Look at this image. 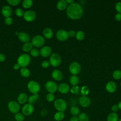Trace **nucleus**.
<instances>
[{"mask_svg":"<svg viewBox=\"0 0 121 121\" xmlns=\"http://www.w3.org/2000/svg\"><path fill=\"white\" fill-rule=\"evenodd\" d=\"M66 13L69 18L76 20L79 19L82 17L83 10L80 4L74 2L69 4L67 8Z\"/></svg>","mask_w":121,"mask_h":121,"instance_id":"f257e3e1","label":"nucleus"},{"mask_svg":"<svg viewBox=\"0 0 121 121\" xmlns=\"http://www.w3.org/2000/svg\"><path fill=\"white\" fill-rule=\"evenodd\" d=\"M31 61L30 56L26 53L21 54L17 58V62L20 67L24 68L27 67Z\"/></svg>","mask_w":121,"mask_h":121,"instance_id":"f03ea898","label":"nucleus"},{"mask_svg":"<svg viewBox=\"0 0 121 121\" xmlns=\"http://www.w3.org/2000/svg\"><path fill=\"white\" fill-rule=\"evenodd\" d=\"M54 106L58 111L64 112L67 108V105L64 100L62 99H57L54 102Z\"/></svg>","mask_w":121,"mask_h":121,"instance_id":"7ed1b4c3","label":"nucleus"},{"mask_svg":"<svg viewBox=\"0 0 121 121\" xmlns=\"http://www.w3.org/2000/svg\"><path fill=\"white\" fill-rule=\"evenodd\" d=\"M27 88L32 94H36L39 92L40 89V86L38 82L35 81H30L27 84Z\"/></svg>","mask_w":121,"mask_h":121,"instance_id":"20e7f679","label":"nucleus"},{"mask_svg":"<svg viewBox=\"0 0 121 121\" xmlns=\"http://www.w3.org/2000/svg\"><path fill=\"white\" fill-rule=\"evenodd\" d=\"M50 64L53 67H56L60 65L61 63V57L57 53H52L49 58Z\"/></svg>","mask_w":121,"mask_h":121,"instance_id":"39448f33","label":"nucleus"},{"mask_svg":"<svg viewBox=\"0 0 121 121\" xmlns=\"http://www.w3.org/2000/svg\"><path fill=\"white\" fill-rule=\"evenodd\" d=\"M45 42L44 38L40 35H37L33 37L32 42L33 46L36 47H40L43 45Z\"/></svg>","mask_w":121,"mask_h":121,"instance_id":"423d86ee","label":"nucleus"},{"mask_svg":"<svg viewBox=\"0 0 121 121\" xmlns=\"http://www.w3.org/2000/svg\"><path fill=\"white\" fill-rule=\"evenodd\" d=\"M80 70L81 66L78 62H73L69 66V71L73 75H76L78 74Z\"/></svg>","mask_w":121,"mask_h":121,"instance_id":"0eeeda50","label":"nucleus"},{"mask_svg":"<svg viewBox=\"0 0 121 121\" xmlns=\"http://www.w3.org/2000/svg\"><path fill=\"white\" fill-rule=\"evenodd\" d=\"M23 17L26 21L27 22H32L36 17V13L33 10H29L24 12Z\"/></svg>","mask_w":121,"mask_h":121,"instance_id":"6e6552de","label":"nucleus"},{"mask_svg":"<svg viewBox=\"0 0 121 121\" xmlns=\"http://www.w3.org/2000/svg\"><path fill=\"white\" fill-rule=\"evenodd\" d=\"M45 87L46 90L50 93H54L58 89L57 84L52 81H47L45 85Z\"/></svg>","mask_w":121,"mask_h":121,"instance_id":"1a4fd4ad","label":"nucleus"},{"mask_svg":"<svg viewBox=\"0 0 121 121\" xmlns=\"http://www.w3.org/2000/svg\"><path fill=\"white\" fill-rule=\"evenodd\" d=\"M56 36L57 39L60 41H64L69 37L68 32L64 29L58 30L56 33Z\"/></svg>","mask_w":121,"mask_h":121,"instance_id":"9d476101","label":"nucleus"},{"mask_svg":"<svg viewBox=\"0 0 121 121\" xmlns=\"http://www.w3.org/2000/svg\"><path fill=\"white\" fill-rule=\"evenodd\" d=\"M8 106L9 110L11 112L14 113H17L20 109L19 104L15 101H10L8 104Z\"/></svg>","mask_w":121,"mask_h":121,"instance_id":"9b49d317","label":"nucleus"},{"mask_svg":"<svg viewBox=\"0 0 121 121\" xmlns=\"http://www.w3.org/2000/svg\"><path fill=\"white\" fill-rule=\"evenodd\" d=\"M22 111L23 113L26 116L31 114L34 111V107L32 104H26L22 108Z\"/></svg>","mask_w":121,"mask_h":121,"instance_id":"f8f14e48","label":"nucleus"},{"mask_svg":"<svg viewBox=\"0 0 121 121\" xmlns=\"http://www.w3.org/2000/svg\"><path fill=\"white\" fill-rule=\"evenodd\" d=\"M79 103L82 107H87L91 104V100L87 96H82L79 99Z\"/></svg>","mask_w":121,"mask_h":121,"instance_id":"ddd939ff","label":"nucleus"},{"mask_svg":"<svg viewBox=\"0 0 121 121\" xmlns=\"http://www.w3.org/2000/svg\"><path fill=\"white\" fill-rule=\"evenodd\" d=\"M52 53V49L49 46H45L41 48L40 51V54L43 57L49 56Z\"/></svg>","mask_w":121,"mask_h":121,"instance_id":"4468645a","label":"nucleus"},{"mask_svg":"<svg viewBox=\"0 0 121 121\" xmlns=\"http://www.w3.org/2000/svg\"><path fill=\"white\" fill-rule=\"evenodd\" d=\"M18 39L22 43H26L29 42L30 37L29 35L26 32H20L18 35Z\"/></svg>","mask_w":121,"mask_h":121,"instance_id":"2eb2a0df","label":"nucleus"},{"mask_svg":"<svg viewBox=\"0 0 121 121\" xmlns=\"http://www.w3.org/2000/svg\"><path fill=\"white\" fill-rule=\"evenodd\" d=\"M117 88V86L115 83L112 81H109L107 83L105 86V88L107 92L112 93L115 91Z\"/></svg>","mask_w":121,"mask_h":121,"instance_id":"dca6fc26","label":"nucleus"},{"mask_svg":"<svg viewBox=\"0 0 121 121\" xmlns=\"http://www.w3.org/2000/svg\"><path fill=\"white\" fill-rule=\"evenodd\" d=\"M69 86L65 83H60L58 86V91L61 94H67L69 91Z\"/></svg>","mask_w":121,"mask_h":121,"instance_id":"f3484780","label":"nucleus"},{"mask_svg":"<svg viewBox=\"0 0 121 121\" xmlns=\"http://www.w3.org/2000/svg\"><path fill=\"white\" fill-rule=\"evenodd\" d=\"M1 14L5 17H10L12 14L11 8L8 5L4 6L1 9Z\"/></svg>","mask_w":121,"mask_h":121,"instance_id":"a211bd4d","label":"nucleus"},{"mask_svg":"<svg viewBox=\"0 0 121 121\" xmlns=\"http://www.w3.org/2000/svg\"><path fill=\"white\" fill-rule=\"evenodd\" d=\"M52 78L57 81L61 80L63 78V74L62 72L58 69H54L52 73Z\"/></svg>","mask_w":121,"mask_h":121,"instance_id":"6ab92c4d","label":"nucleus"},{"mask_svg":"<svg viewBox=\"0 0 121 121\" xmlns=\"http://www.w3.org/2000/svg\"><path fill=\"white\" fill-rule=\"evenodd\" d=\"M28 99L27 95L25 93H20L17 97V101L18 104H24L26 103Z\"/></svg>","mask_w":121,"mask_h":121,"instance_id":"aec40b11","label":"nucleus"},{"mask_svg":"<svg viewBox=\"0 0 121 121\" xmlns=\"http://www.w3.org/2000/svg\"><path fill=\"white\" fill-rule=\"evenodd\" d=\"M43 35L45 38L47 39H51L53 35L52 30L50 28H45L43 30Z\"/></svg>","mask_w":121,"mask_h":121,"instance_id":"412c9836","label":"nucleus"},{"mask_svg":"<svg viewBox=\"0 0 121 121\" xmlns=\"http://www.w3.org/2000/svg\"><path fill=\"white\" fill-rule=\"evenodd\" d=\"M67 3L65 0H60L57 4V8L60 10H63L66 9Z\"/></svg>","mask_w":121,"mask_h":121,"instance_id":"4be33fe9","label":"nucleus"},{"mask_svg":"<svg viewBox=\"0 0 121 121\" xmlns=\"http://www.w3.org/2000/svg\"><path fill=\"white\" fill-rule=\"evenodd\" d=\"M118 120L119 116L116 112L110 113L107 117V121H118Z\"/></svg>","mask_w":121,"mask_h":121,"instance_id":"5701e85b","label":"nucleus"},{"mask_svg":"<svg viewBox=\"0 0 121 121\" xmlns=\"http://www.w3.org/2000/svg\"><path fill=\"white\" fill-rule=\"evenodd\" d=\"M65 117V113L62 112H57L54 115V119L56 121H61Z\"/></svg>","mask_w":121,"mask_h":121,"instance_id":"b1692460","label":"nucleus"},{"mask_svg":"<svg viewBox=\"0 0 121 121\" xmlns=\"http://www.w3.org/2000/svg\"><path fill=\"white\" fill-rule=\"evenodd\" d=\"M21 75L24 78H28L30 75V70L26 67L21 68L20 70Z\"/></svg>","mask_w":121,"mask_h":121,"instance_id":"393cba45","label":"nucleus"},{"mask_svg":"<svg viewBox=\"0 0 121 121\" xmlns=\"http://www.w3.org/2000/svg\"><path fill=\"white\" fill-rule=\"evenodd\" d=\"M70 112L73 116H78L80 114V110L78 107L73 106L70 108Z\"/></svg>","mask_w":121,"mask_h":121,"instance_id":"a878e982","label":"nucleus"},{"mask_svg":"<svg viewBox=\"0 0 121 121\" xmlns=\"http://www.w3.org/2000/svg\"><path fill=\"white\" fill-rule=\"evenodd\" d=\"M39 97V95L38 93L34 94L32 95H30L28 98V101L29 104H34L36 102V100L38 99Z\"/></svg>","mask_w":121,"mask_h":121,"instance_id":"bb28decb","label":"nucleus"},{"mask_svg":"<svg viewBox=\"0 0 121 121\" xmlns=\"http://www.w3.org/2000/svg\"><path fill=\"white\" fill-rule=\"evenodd\" d=\"M33 45L31 43L28 42L25 43L22 46V50L25 52H30V51L33 49Z\"/></svg>","mask_w":121,"mask_h":121,"instance_id":"cd10ccee","label":"nucleus"},{"mask_svg":"<svg viewBox=\"0 0 121 121\" xmlns=\"http://www.w3.org/2000/svg\"><path fill=\"white\" fill-rule=\"evenodd\" d=\"M69 82L73 86H77L79 82V78L76 75H72L69 78Z\"/></svg>","mask_w":121,"mask_h":121,"instance_id":"c85d7f7f","label":"nucleus"},{"mask_svg":"<svg viewBox=\"0 0 121 121\" xmlns=\"http://www.w3.org/2000/svg\"><path fill=\"white\" fill-rule=\"evenodd\" d=\"M78 121H89V118L88 115L85 112H81L78 116Z\"/></svg>","mask_w":121,"mask_h":121,"instance_id":"c756f323","label":"nucleus"},{"mask_svg":"<svg viewBox=\"0 0 121 121\" xmlns=\"http://www.w3.org/2000/svg\"><path fill=\"white\" fill-rule=\"evenodd\" d=\"M33 3L32 0H24L22 2V5L25 9H29L32 6Z\"/></svg>","mask_w":121,"mask_h":121,"instance_id":"7c9ffc66","label":"nucleus"},{"mask_svg":"<svg viewBox=\"0 0 121 121\" xmlns=\"http://www.w3.org/2000/svg\"><path fill=\"white\" fill-rule=\"evenodd\" d=\"M80 92L82 96H87L89 93V89L87 86H84L81 87Z\"/></svg>","mask_w":121,"mask_h":121,"instance_id":"2f4dec72","label":"nucleus"},{"mask_svg":"<svg viewBox=\"0 0 121 121\" xmlns=\"http://www.w3.org/2000/svg\"><path fill=\"white\" fill-rule=\"evenodd\" d=\"M76 38L79 41L82 40L85 37L84 33L82 31H78L76 33Z\"/></svg>","mask_w":121,"mask_h":121,"instance_id":"473e14b6","label":"nucleus"},{"mask_svg":"<svg viewBox=\"0 0 121 121\" xmlns=\"http://www.w3.org/2000/svg\"><path fill=\"white\" fill-rule=\"evenodd\" d=\"M112 77L115 79H119L121 78V71L116 70L112 73Z\"/></svg>","mask_w":121,"mask_h":121,"instance_id":"72a5a7b5","label":"nucleus"},{"mask_svg":"<svg viewBox=\"0 0 121 121\" xmlns=\"http://www.w3.org/2000/svg\"><path fill=\"white\" fill-rule=\"evenodd\" d=\"M30 54L31 56L34 57H36L39 56L40 54V52L36 48H33L31 51H30Z\"/></svg>","mask_w":121,"mask_h":121,"instance_id":"f704fd0d","label":"nucleus"},{"mask_svg":"<svg viewBox=\"0 0 121 121\" xmlns=\"http://www.w3.org/2000/svg\"><path fill=\"white\" fill-rule=\"evenodd\" d=\"M7 2L10 5L12 6H16L18 5L20 2V0H7Z\"/></svg>","mask_w":121,"mask_h":121,"instance_id":"c9c22d12","label":"nucleus"},{"mask_svg":"<svg viewBox=\"0 0 121 121\" xmlns=\"http://www.w3.org/2000/svg\"><path fill=\"white\" fill-rule=\"evenodd\" d=\"M46 100L47 101H48L49 102H51L54 100V98H55L54 95L53 94V93H49L46 95Z\"/></svg>","mask_w":121,"mask_h":121,"instance_id":"e433bc0d","label":"nucleus"},{"mask_svg":"<svg viewBox=\"0 0 121 121\" xmlns=\"http://www.w3.org/2000/svg\"><path fill=\"white\" fill-rule=\"evenodd\" d=\"M15 119L17 121H23L24 119V117L22 114L17 112L15 115Z\"/></svg>","mask_w":121,"mask_h":121,"instance_id":"4c0bfd02","label":"nucleus"},{"mask_svg":"<svg viewBox=\"0 0 121 121\" xmlns=\"http://www.w3.org/2000/svg\"><path fill=\"white\" fill-rule=\"evenodd\" d=\"M24 12L23 10L20 8H17L15 10V14L18 17H23L24 15Z\"/></svg>","mask_w":121,"mask_h":121,"instance_id":"58836bf2","label":"nucleus"},{"mask_svg":"<svg viewBox=\"0 0 121 121\" xmlns=\"http://www.w3.org/2000/svg\"><path fill=\"white\" fill-rule=\"evenodd\" d=\"M70 92L73 94H77L78 93L79 91V88L77 86H73L70 89Z\"/></svg>","mask_w":121,"mask_h":121,"instance_id":"ea45409f","label":"nucleus"},{"mask_svg":"<svg viewBox=\"0 0 121 121\" xmlns=\"http://www.w3.org/2000/svg\"><path fill=\"white\" fill-rule=\"evenodd\" d=\"M13 19L10 17H5L4 19V22L7 25H11L13 23Z\"/></svg>","mask_w":121,"mask_h":121,"instance_id":"a19ab883","label":"nucleus"},{"mask_svg":"<svg viewBox=\"0 0 121 121\" xmlns=\"http://www.w3.org/2000/svg\"><path fill=\"white\" fill-rule=\"evenodd\" d=\"M115 9L118 13H121V2H118L115 4Z\"/></svg>","mask_w":121,"mask_h":121,"instance_id":"79ce46f5","label":"nucleus"},{"mask_svg":"<svg viewBox=\"0 0 121 121\" xmlns=\"http://www.w3.org/2000/svg\"><path fill=\"white\" fill-rule=\"evenodd\" d=\"M50 65V64L49 61H47V60L43 61L42 62V63H41V66L43 68H48L49 66Z\"/></svg>","mask_w":121,"mask_h":121,"instance_id":"37998d69","label":"nucleus"},{"mask_svg":"<svg viewBox=\"0 0 121 121\" xmlns=\"http://www.w3.org/2000/svg\"><path fill=\"white\" fill-rule=\"evenodd\" d=\"M119 109L118 105H116V104L113 105L111 107V110L112 111V112H117L119 110Z\"/></svg>","mask_w":121,"mask_h":121,"instance_id":"c03bdc74","label":"nucleus"},{"mask_svg":"<svg viewBox=\"0 0 121 121\" xmlns=\"http://www.w3.org/2000/svg\"><path fill=\"white\" fill-rule=\"evenodd\" d=\"M68 35H69V37H74L75 35H76V33L73 30H69L68 32Z\"/></svg>","mask_w":121,"mask_h":121,"instance_id":"a18cd8bd","label":"nucleus"},{"mask_svg":"<svg viewBox=\"0 0 121 121\" xmlns=\"http://www.w3.org/2000/svg\"><path fill=\"white\" fill-rule=\"evenodd\" d=\"M115 19L118 21H120L121 20V13H118L115 15Z\"/></svg>","mask_w":121,"mask_h":121,"instance_id":"49530a36","label":"nucleus"},{"mask_svg":"<svg viewBox=\"0 0 121 121\" xmlns=\"http://www.w3.org/2000/svg\"><path fill=\"white\" fill-rule=\"evenodd\" d=\"M5 60V56L2 53H0V62H3Z\"/></svg>","mask_w":121,"mask_h":121,"instance_id":"de8ad7c7","label":"nucleus"},{"mask_svg":"<svg viewBox=\"0 0 121 121\" xmlns=\"http://www.w3.org/2000/svg\"><path fill=\"white\" fill-rule=\"evenodd\" d=\"M69 121H78V116H72L70 119Z\"/></svg>","mask_w":121,"mask_h":121,"instance_id":"09e8293b","label":"nucleus"},{"mask_svg":"<svg viewBox=\"0 0 121 121\" xmlns=\"http://www.w3.org/2000/svg\"><path fill=\"white\" fill-rule=\"evenodd\" d=\"M20 68V66H19V65L17 63H15L14 66H13V68L15 70H17L19 68Z\"/></svg>","mask_w":121,"mask_h":121,"instance_id":"8fccbe9b","label":"nucleus"},{"mask_svg":"<svg viewBox=\"0 0 121 121\" xmlns=\"http://www.w3.org/2000/svg\"><path fill=\"white\" fill-rule=\"evenodd\" d=\"M66 2H67V3H69V4H72V3H73L74 2V1L73 0H66Z\"/></svg>","mask_w":121,"mask_h":121,"instance_id":"3c124183","label":"nucleus"},{"mask_svg":"<svg viewBox=\"0 0 121 121\" xmlns=\"http://www.w3.org/2000/svg\"><path fill=\"white\" fill-rule=\"evenodd\" d=\"M118 106L119 109L121 110V101H120V102L119 103V104H118Z\"/></svg>","mask_w":121,"mask_h":121,"instance_id":"603ef678","label":"nucleus"},{"mask_svg":"<svg viewBox=\"0 0 121 121\" xmlns=\"http://www.w3.org/2000/svg\"><path fill=\"white\" fill-rule=\"evenodd\" d=\"M118 121H121V119H119Z\"/></svg>","mask_w":121,"mask_h":121,"instance_id":"864d4df0","label":"nucleus"},{"mask_svg":"<svg viewBox=\"0 0 121 121\" xmlns=\"http://www.w3.org/2000/svg\"></svg>","mask_w":121,"mask_h":121,"instance_id":"5fc2aeb1","label":"nucleus"}]
</instances>
